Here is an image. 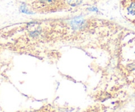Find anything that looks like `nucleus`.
I'll return each mask as SVG.
<instances>
[{"label":"nucleus","instance_id":"2","mask_svg":"<svg viewBox=\"0 0 135 112\" xmlns=\"http://www.w3.org/2000/svg\"><path fill=\"white\" fill-rule=\"evenodd\" d=\"M67 2L69 5L76 7V6L79 5L82 3V0H67Z\"/></svg>","mask_w":135,"mask_h":112},{"label":"nucleus","instance_id":"4","mask_svg":"<svg viewBox=\"0 0 135 112\" xmlns=\"http://www.w3.org/2000/svg\"><path fill=\"white\" fill-rule=\"evenodd\" d=\"M40 3L45 5H51L54 3L56 1V0H39Z\"/></svg>","mask_w":135,"mask_h":112},{"label":"nucleus","instance_id":"3","mask_svg":"<svg viewBox=\"0 0 135 112\" xmlns=\"http://www.w3.org/2000/svg\"><path fill=\"white\" fill-rule=\"evenodd\" d=\"M128 11L130 14L131 15H135V3H133L130 5V7L128 8Z\"/></svg>","mask_w":135,"mask_h":112},{"label":"nucleus","instance_id":"5","mask_svg":"<svg viewBox=\"0 0 135 112\" xmlns=\"http://www.w3.org/2000/svg\"><path fill=\"white\" fill-rule=\"evenodd\" d=\"M88 9L90 10V11H96V12L98 11V9H96V8H94V7L90 8V9Z\"/></svg>","mask_w":135,"mask_h":112},{"label":"nucleus","instance_id":"1","mask_svg":"<svg viewBox=\"0 0 135 112\" xmlns=\"http://www.w3.org/2000/svg\"><path fill=\"white\" fill-rule=\"evenodd\" d=\"M84 21L81 18L73 19L71 22V25L74 30H79L82 28L84 26Z\"/></svg>","mask_w":135,"mask_h":112}]
</instances>
